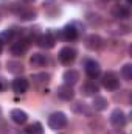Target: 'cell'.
Wrapping results in <instances>:
<instances>
[{
    "instance_id": "6da1fadb",
    "label": "cell",
    "mask_w": 132,
    "mask_h": 134,
    "mask_svg": "<svg viewBox=\"0 0 132 134\" xmlns=\"http://www.w3.org/2000/svg\"><path fill=\"white\" fill-rule=\"evenodd\" d=\"M48 126L55 131L58 130H62L64 126H67V115L64 112H53L50 117H48Z\"/></svg>"
},
{
    "instance_id": "7a4b0ae2",
    "label": "cell",
    "mask_w": 132,
    "mask_h": 134,
    "mask_svg": "<svg viewBox=\"0 0 132 134\" xmlns=\"http://www.w3.org/2000/svg\"><path fill=\"white\" fill-rule=\"evenodd\" d=\"M109 120H110V125L113 128H117V130H123L126 126V115H124V112L120 108H117V109L112 111Z\"/></svg>"
},
{
    "instance_id": "3957f363",
    "label": "cell",
    "mask_w": 132,
    "mask_h": 134,
    "mask_svg": "<svg viewBox=\"0 0 132 134\" xmlns=\"http://www.w3.org/2000/svg\"><path fill=\"white\" fill-rule=\"evenodd\" d=\"M76 50L73 48V47H62L61 50H59V53H58V58H59V61L62 63V64H65V66H70L75 59H76Z\"/></svg>"
},
{
    "instance_id": "277c9868",
    "label": "cell",
    "mask_w": 132,
    "mask_h": 134,
    "mask_svg": "<svg viewBox=\"0 0 132 134\" xmlns=\"http://www.w3.org/2000/svg\"><path fill=\"white\" fill-rule=\"evenodd\" d=\"M103 86L107 89V91H117L120 87V80L118 76L113 73V72H106L103 75V80H101Z\"/></svg>"
},
{
    "instance_id": "5b68a950",
    "label": "cell",
    "mask_w": 132,
    "mask_h": 134,
    "mask_svg": "<svg viewBox=\"0 0 132 134\" xmlns=\"http://www.w3.org/2000/svg\"><path fill=\"white\" fill-rule=\"evenodd\" d=\"M28 47H30L28 41L22 37V39H17L16 42H13L9 50H11V55H14V56H23L28 52Z\"/></svg>"
},
{
    "instance_id": "8992f818",
    "label": "cell",
    "mask_w": 132,
    "mask_h": 134,
    "mask_svg": "<svg viewBox=\"0 0 132 134\" xmlns=\"http://www.w3.org/2000/svg\"><path fill=\"white\" fill-rule=\"evenodd\" d=\"M84 70H86V75L89 78H92V80L98 78L99 73H101V67H99V64L95 59H87L84 63Z\"/></svg>"
},
{
    "instance_id": "52a82bcc",
    "label": "cell",
    "mask_w": 132,
    "mask_h": 134,
    "mask_svg": "<svg viewBox=\"0 0 132 134\" xmlns=\"http://www.w3.org/2000/svg\"><path fill=\"white\" fill-rule=\"evenodd\" d=\"M55 42H56V39H55V36L53 33H45V34H40L37 39H36V44L40 47V48H53L55 47Z\"/></svg>"
},
{
    "instance_id": "ba28073f",
    "label": "cell",
    "mask_w": 132,
    "mask_h": 134,
    "mask_svg": "<svg viewBox=\"0 0 132 134\" xmlns=\"http://www.w3.org/2000/svg\"><path fill=\"white\" fill-rule=\"evenodd\" d=\"M103 45H104V41L98 34H89L86 37V47L89 50H99Z\"/></svg>"
},
{
    "instance_id": "9c48e42d",
    "label": "cell",
    "mask_w": 132,
    "mask_h": 134,
    "mask_svg": "<svg viewBox=\"0 0 132 134\" xmlns=\"http://www.w3.org/2000/svg\"><path fill=\"white\" fill-rule=\"evenodd\" d=\"M28 87H30L28 80L23 78V76H17V78L13 81V91H14L16 94H19V95L25 94V92L28 91Z\"/></svg>"
},
{
    "instance_id": "30bf717a",
    "label": "cell",
    "mask_w": 132,
    "mask_h": 134,
    "mask_svg": "<svg viewBox=\"0 0 132 134\" xmlns=\"http://www.w3.org/2000/svg\"><path fill=\"white\" fill-rule=\"evenodd\" d=\"M58 97H59L61 100H64V101H71L73 98H75V91H73L71 86L62 84V86L58 87Z\"/></svg>"
},
{
    "instance_id": "8fae6325",
    "label": "cell",
    "mask_w": 132,
    "mask_h": 134,
    "mask_svg": "<svg viewBox=\"0 0 132 134\" xmlns=\"http://www.w3.org/2000/svg\"><path fill=\"white\" fill-rule=\"evenodd\" d=\"M61 36H62L65 41H75V39L79 36V30L75 27V24H68V25H65V27L61 30Z\"/></svg>"
},
{
    "instance_id": "7c38bea8",
    "label": "cell",
    "mask_w": 132,
    "mask_h": 134,
    "mask_svg": "<svg viewBox=\"0 0 132 134\" xmlns=\"http://www.w3.org/2000/svg\"><path fill=\"white\" fill-rule=\"evenodd\" d=\"M16 14H17V17H19L20 20H34V19L37 17L36 9H33V8H28V6L19 8V9L16 11Z\"/></svg>"
},
{
    "instance_id": "4fadbf2b",
    "label": "cell",
    "mask_w": 132,
    "mask_h": 134,
    "mask_svg": "<svg viewBox=\"0 0 132 134\" xmlns=\"http://www.w3.org/2000/svg\"><path fill=\"white\" fill-rule=\"evenodd\" d=\"M112 16H113L115 19L124 20V19H128V17L131 16V13H129V8H128V6H124V5H117V6L112 8Z\"/></svg>"
},
{
    "instance_id": "5bb4252c",
    "label": "cell",
    "mask_w": 132,
    "mask_h": 134,
    "mask_svg": "<svg viewBox=\"0 0 132 134\" xmlns=\"http://www.w3.org/2000/svg\"><path fill=\"white\" fill-rule=\"evenodd\" d=\"M9 117H11V120H13L14 123H17V125H23V123H27V120H28V114H27L25 111H22V109H13L11 114H9Z\"/></svg>"
},
{
    "instance_id": "9a60e30c",
    "label": "cell",
    "mask_w": 132,
    "mask_h": 134,
    "mask_svg": "<svg viewBox=\"0 0 132 134\" xmlns=\"http://www.w3.org/2000/svg\"><path fill=\"white\" fill-rule=\"evenodd\" d=\"M81 92H82L86 97H95V95H98L99 87L97 86V84H95V83L89 81V83L82 84V87H81Z\"/></svg>"
},
{
    "instance_id": "2e32d148",
    "label": "cell",
    "mask_w": 132,
    "mask_h": 134,
    "mask_svg": "<svg viewBox=\"0 0 132 134\" xmlns=\"http://www.w3.org/2000/svg\"><path fill=\"white\" fill-rule=\"evenodd\" d=\"M47 63H48V58L42 53H33L30 58V64L33 67H44L47 66Z\"/></svg>"
},
{
    "instance_id": "e0dca14e",
    "label": "cell",
    "mask_w": 132,
    "mask_h": 134,
    "mask_svg": "<svg viewBox=\"0 0 132 134\" xmlns=\"http://www.w3.org/2000/svg\"><path fill=\"white\" fill-rule=\"evenodd\" d=\"M64 81H65V84H68V86H75L79 81V73L76 70H73V69L65 70L64 72Z\"/></svg>"
},
{
    "instance_id": "ac0fdd59",
    "label": "cell",
    "mask_w": 132,
    "mask_h": 134,
    "mask_svg": "<svg viewBox=\"0 0 132 134\" xmlns=\"http://www.w3.org/2000/svg\"><path fill=\"white\" fill-rule=\"evenodd\" d=\"M92 106H93L95 111H104V109H107V100L104 97H101V95H95Z\"/></svg>"
},
{
    "instance_id": "d6986e66",
    "label": "cell",
    "mask_w": 132,
    "mask_h": 134,
    "mask_svg": "<svg viewBox=\"0 0 132 134\" xmlns=\"http://www.w3.org/2000/svg\"><path fill=\"white\" fill-rule=\"evenodd\" d=\"M6 70H8L9 73L17 75V73H22V72H23V66H22L19 61H8V63H6Z\"/></svg>"
},
{
    "instance_id": "ffe728a7",
    "label": "cell",
    "mask_w": 132,
    "mask_h": 134,
    "mask_svg": "<svg viewBox=\"0 0 132 134\" xmlns=\"http://www.w3.org/2000/svg\"><path fill=\"white\" fill-rule=\"evenodd\" d=\"M50 73H45V72H42V73H34L33 76H31V80H33L34 83H37V84H47V83H50Z\"/></svg>"
},
{
    "instance_id": "44dd1931",
    "label": "cell",
    "mask_w": 132,
    "mask_h": 134,
    "mask_svg": "<svg viewBox=\"0 0 132 134\" xmlns=\"http://www.w3.org/2000/svg\"><path fill=\"white\" fill-rule=\"evenodd\" d=\"M25 134H44V126L36 122V123H31L25 128Z\"/></svg>"
},
{
    "instance_id": "7402d4cb",
    "label": "cell",
    "mask_w": 132,
    "mask_h": 134,
    "mask_svg": "<svg viewBox=\"0 0 132 134\" xmlns=\"http://www.w3.org/2000/svg\"><path fill=\"white\" fill-rule=\"evenodd\" d=\"M13 37H14V28H9V30L0 33V42H2V44H3V42H11Z\"/></svg>"
},
{
    "instance_id": "603a6c76",
    "label": "cell",
    "mask_w": 132,
    "mask_h": 134,
    "mask_svg": "<svg viewBox=\"0 0 132 134\" xmlns=\"http://www.w3.org/2000/svg\"><path fill=\"white\" fill-rule=\"evenodd\" d=\"M121 75L126 81H131L132 80V64H124L121 69Z\"/></svg>"
},
{
    "instance_id": "cb8c5ba5",
    "label": "cell",
    "mask_w": 132,
    "mask_h": 134,
    "mask_svg": "<svg viewBox=\"0 0 132 134\" xmlns=\"http://www.w3.org/2000/svg\"><path fill=\"white\" fill-rule=\"evenodd\" d=\"M8 89V80H5L3 76H0V92H5Z\"/></svg>"
},
{
    "instance_id": "d4e9b609",
    "label": "cell",
    "mask_w": 132,
    "mask_h": 134,
    "mask_svg": "<svg viewBox=\"0 0 132 134\" xmlns=\"http://www.w3.org/2000/svg\"><path fill=\"white\" fill-rule=\"evenodd\" d=\"M25 3H33V2H36V0H23Z\"/></svg>"
},
{
    "instance_id": "484cf974",
    "label": "cell",
    "mask_w": 132,
    "mask_h": 134,
    "mask_svg": "<svg viewBox=\"0 0 132 134\" xmlns=\"http://www.w3.org/2000/svg\"><path fill=\"white\" fill-rule=\"evenodd\" d=\"M2 52H3V44L0 42V53H2Z\"/></svg>"
},
{
    "instance_id": "4316f807",
    "label": "cell",
    "mask_w": 132,
    "mask_h": 134,
    "mask_svg": "<svg viewBox=\"0 0 132 134\" xmlns=\"http://www.w3.org/2000/svg\"><path fill=\"white\" fill-rule=\"evenodd\" d=\"M131 2H132V0H128V5H131Z\"/></svg>"
},
{
    "instance_id": "83f0119b",
    "label": "cell",
    "mask_w": 132,
    "mask_h": 134,
    "mask_svg": "<svg viewBox=\"0 0 132 134\" xmlns=\"http://www.w3.org/2000/svg\"><path fill=\"white\" fill-rule=\"evenodd\" d=\"M0 117H2V108H0Z\"/></svg>"
}]
</instances>
